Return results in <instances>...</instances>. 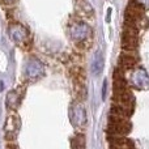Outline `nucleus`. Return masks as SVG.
Returning <instances> with one entry per match:
<instances>
[{"label": "nucleus", "mask_w": 149, "mask_h": 149, "mask_svg": "<svg viewBox=\"0 0 149 149\" xmlns=\"http://www.w3.org/2000/svg\"><path fill=\"white\" fill-rule=\"evenodd\" d=\"M109 130L115 135H126L131 130V123L127 120V116L113 114L109 123Z\"/></svg>", "instance_id": "1"}, {"label": "nucleus", "mask_w": 149, "mask_h": 149, "mask_svg": "<svg viewBox=\"0 0 149 149\" xmlns=\"http://www.w3.org/2000/svg\"><path fill=\"white\" fill-rule=\"evenodd\" d=\"M137 62V58L135 56V55L132 54H124L120 56V59H119V67L122 68V71L126 70V68H132L135 64H136Z\"/></svg>", "instance_id": "2"}]
</instances>
